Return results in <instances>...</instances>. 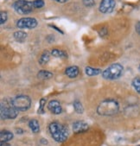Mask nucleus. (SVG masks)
Returning <instances> with one entry per match:
<instances>
[{
    "mask_svg": "<svg viewBox=\"0 0 140 146\" xmlns=\"http://www.w3.org/2000/svg\"><path fill=\"white\" fill-rule=\"evenodd\" d=\"M48 130L51 134V137L58 143L65 142L68 137V128L59 122H52L48 125Z\"/></svg>",
    "mask_w": 140,
    "mask_h": 146,
    "instance_id": "obj_1",
    "label": "nucleus"
},
{
    "mask_svg": "<svg viewBox=\"0 0 140 146\" xmlns=\"http://www.w3.org/2000/svg\"><path fill=\"white\" fill-rule=\"evenodd\" d=\"M119 110V103L114 100H103L97 107V112L100 116H113L117 114Z\"/></svg>",
    "mask_w": 140,
    "mask_h": 146,
    "instance_id": "obj_2",
    "label": "nucleus"
},
{
    "mask_svg": "<svg viewBox=\"0 0 140 146\" xmlns=\"http://www.w3.org/2000/svg\"><path fill=\"white\" fill-rule=\"evenodd\" d=\"M18 111L13 106L12 100L5 99L1 101L0 114L2 119H14L17 117Z\"/></svg>",
    "mask_w": 140,
    "mask_h": 146,
    "instance_id": "obj_3",
    "label": "nucleus"
},
{
    "mask_svg": "<svg viewBox=\"0 0 140 146\" xmlns=\"http://www.w3.org/2000/svg\"><path fill=\"white\" fill-rule=\"evenodd\" d=\"M124 72V68L119 63L111 64L108 67L103 73L102 76L105 80H117L119 79Z\"/></svg>",
    "mask_w": 140,
    "mask_h": 146,
    "instance_id": "obj_4",
    "label": "nucleus"
},
{
    "mask_svg": "<svg viewBox=\"0 0 140 146\" xmlns=\"http://www.w3.org/2000/svg\"><path fill=\"white\" fill-rule=\"evenodd\" d=\"M13 106L19 111H25L29 110L31 106V100L29 96L22 94L15 97L12 100Z\"/></svg>",
    "mask_w": 140,
    "mask_h": 146,
    "instance_id": "obj_5",
    "label": "nucleus"
},
{
    "mask_svg": "<svg viewBox=\"0 0 140 146\" xmlns=\"http://www.w3.org/2000/svg\"><path fill=\"white\" fill-rule=\"evenodd\" d=\"M13 8H14V10L18 14L27 15V14H30L33 11L34 6H33V4L32 3L20 1V0H18V1H17V2L14 3Z\"/></svg>",
    "mask_w": 140,
    "mask_h": 146,
    "instance_id": "obj_6",
    "label": "nucleus"
},
{
    "mask_svg": "<svg viewBox=\"0 0 140 146\" xmlns=\"http://www.w3.org/2000/svg\"><path fill=\"white\" fill-rule=\"evenodd\" d=\"M37 21L34 17H23L17 21V26L20 29H33L37 26Z\"/></svg>",
    "mask_w": 140,
    "mask_h": 146,
    "instance_id": "obj_7",
    "label": "nucleus"
},
{
    "mask_svg": "<svg viewBox=\"0 0 140 146\" xmlns=\"http://www.w3.org/2000/svg\"><path fill=\"white\" fill-rule=\"evenodd\" d=\"M116 6L115 0H102L100 2L99 10L101 13L107 14L113 12Z\"/></svg>",
    "mask_w": 140,
    "mask_h": 146,
    "instance_id": "obj_8",
    "label": "nucleus"
},
{
    "mask_svg": "<svg viewBox=\"0 0 140 146\" xmlns=\"http://www.w3.org/2000/svg\"><path fill=\"white\" fill-rule=\"evenodd\" d=\"M48 109L53 113V114H55V115H58L60 113H62V105L61 103L58 101V100H50L48 104Z\"/></svg>",
    "mask_w": 140,
    "mask_h": 146,
    "instance_id": "obj_9",
    "label": "nucleus"
},
{
    "mask_svg": "<svg viewBox=\"0 0 140 146\" xmlns=\"http://www.w3.org/2000/svg\"><path fill=\"white\" fill-rule=\"evenodd\" d=\"M73 131L74 133H81L84 131H87L88 130V125L83 120H78L75 121L73 125Z\"/></svg>",
    "mask_w": 140,
    "mask_h": 146,
    "instance_id": "obj_10",
    "label": "nucleus"
},
{
    "mask_svg": "<svg viewBox=\"0 0 140 146\" xmlns=\"http://www.w3.org/2000/svg\"><path fill=\"white\" fill-rule=\"evenodd\" d=\"M80 74V69L76 66H70L66 68L65 70V74L69 77V78H76Z\"/></svg>",
    "mask_w": 140,
    "mask_h": 146,
    "instance_id": "obj_11",
    "label": "nucleus"
},
{
    "mask_svg": "<svg viewBox=\"0 0 140 146\" xmlns=\"http://www.w3.org/2000/svg\"><path fill=\"white\" fill-rule=\"evenodd\" d=\"M13 138V133L10 131H1L0 132V141L1 142H8Z\"/></svg>",
    "mask_w": 140,
    "mask_h": 146,
    "instance_id": "obj_12",
    "label": "nucleus"
},
{
    "mask_svg": "<svg viewBox=\"0 0 140 146\" xmlns=\"http://www.w3.org/2000/svg\"><path fill=\"white\" fill-rule=\"evenodd\" d=\"M85 72H86V74L88 75V76H96V75H99V74H100L102 73L101 69L94 68H92V67H86Z\"/></svg>",
    "mask_w": 140,
    "mask_h": 146,
    "instance_id": "obj_13",
    "label": "nucleus"
},
{
    "mask_svg": "<svg viewBox=\"0 0 140 146\" xmlns=\"http://www.w3.org/2000/svg\"><path fill=\"white\" fill-rule=\"evenodd\" d=\"M53 77V74L48 70H41L37 74V78L39 80H48Z\"/></svg>",
    "mask_w": 140,
    "mask_h": 146,
    "instance_id": "obj_14",
    "label": "nucleus"
},
{
    "mask_svg": "<svg viewBox=\"0 0 140 146\" xmlns=\"http://www.w3.org/2000/svg\"><path fill=\"white\" fill-rule=\"evenodd\" d=\"M29 127L34 133H37L40 131V125L36 119H31L29 121Z\"/></svg>",
    "mask_w": 140,
    "mask_h": 146,
    "instance_id": "obj_15",
    "label": "nucleus"
},
{
    "mask_svg": "<svg viewBox=\"0 0 140 146\" xmlns=\"http://www.w3.org/2000/svg\"><path fill=\"white\" fill-rule=\"evenodd\" d=\"M51 54L53 56H54V57H56V58H62V59L68 57V54L65 51L61 50V49H58V48H54L51 51Z\"/></svg>",
    "mask_w": 140,
    "mask_h": 146,
    "instance_id": "obj_16",
    "label": "nucleus"
},
{
    "mask_svg": "<svg viewBox=\"0 0 140 146\" xmlns=\"http://www.w3.org/2000/svg\"><path fill=\"white\" fill-rule=\"evenodd\" d=\"M50 54H51V53H49L48 51H44L42 54V55H41V57H40V59H39V63H40V65H45V64H47L48 62H49V59H50Z\"/></svg>",
    "mask_w": 140,
    "mask_h": 146,
    "instance_id": "obj_17",
    "label": "nucleus"
},
{
    "mask_svg": "<svg viewBox=\"0 0 140 146\" xmlns=\"http://www.w3.org/2000/svg\"><path fill=\"white\" fill-rule=\"evenodd\" d=\"M14 38L16 39L17 42H25L26 38H27V33L23 32V31H16L14 33Z\"/></svg>",
    "mask_w": 140,
    "mask_h": 146,
    "instance_id": "obj_18",
    "label": "nucleus"
},
{
    "mask_svg": "<svg viewBox=\"0 0 140 146\" xmlns=\"http://www.w3.org/2000/svg\"><path fill=\"white\" fill-rule=\"evenodd\" d=\"M73 106H74V111H75L77 113H79V114L83 113L84 108H83V106H82V104L80 103V101H79V100H74V103H73Z\"/></svg>",
    "mask_w": 140,
    "mask_h": 146,
    "instance_id": "obj_19",
    "label": "nucleus"
},
{
    "mask_svg": "<svg viewBox=\"0 0 140 146\" xmlns=\"http://www.w3.org/2000/svg\"><path fill=\"white\" fill-rule=\"evenodd\" d=\"M131 85H132V86L134 87V89H135L138 94H140V78H139V77L134 78V79L132 80Z\"/></svg>",
    "mask_w": 140,
    "mask_h": 146,
    "instance_id": "obj_20",
    "label": "nucleus"
},
{
    "mask_svg": "<svg viewBox=\"0 0 140 146\" xmlns=\"http://www.w3.org/2000/svg\"><path fill=\"white\" fill-rule=\"evenodd\" d=\"M46 101L47 100L45 98H42L41 99L40 102H39V108H38V114H44L45 111H44V107H45V105H46Z\"/></svg>",
    "mask_w": 140,
    "mask_h": 146,
    "instance_id": "obj_21",
    "label": "nucleus"
},
{
    "mask_svg": "<svg viewBox=\"0 0 140 146\" xmlns=\"http://www.w3.org/2000/svg\"><path fill=\"white\" fill-rule=\"evenodd\" d=\"M8 19V14L6 11H1L0 12V23L1 24H4Z\"/></svg>",
    "mask_w": 140,
    "mask_h": 146,
    "instance_id": "obj_22",
    "label": "nucleus"
},
{
    "mask_svg": "<svg viewBox=\"0 0 140 146\" xmlns=\"http://www.w3.org/2000/svg\"><path fill=\"white\" fill-rule=\"evenodd\" d=\"M32 4H33L34 8H37V9H40V8L44 6V1H43V0H36V1H34Z\"/></svg>",
    "mask_w": 140,
    "mask_h": 146,
    "instance_id": "obj_23",
    "label": "nucleus"
},
{
    "mask_svg": "<svg viewBox=\"0 0 140 146\" xmlns=\"http://www.w3.org/2000/svg\"><path fill=\"white\" fill-rule=\"evenodd\" d=\"M83 5L87 7H93L95 5L94 0H83Z\"/></svg>",
    "mask_w": 140,
    "mask_h": 146,
    "instance_id": "obj_24",
    "label": "nucleus"
},
{
    "mask_svg": "<svg viewBox=\"0 0 140 146\" xmlns=\"http://www.w3.org/2000/svg\"><path fill=\"white\" fill-rule=\"evenodd\" d=\"M100 35L101 37H104L105 35H107V30H106V28H103L102 30L100 31Z\"/></svg>",
    "mask_w": 140,
    "mask_h": 146,
    "instance_id": "obj_25",
    "label": "nucleus"
},
{
    "mask_svg": "<svg viewBox=\"0 0 140 146\" xmlns=\"http://www.w3.org/2000/svg\"><path fill=\"white\" fill-rule=\"evenodd\" d=\"M135 30L138 35H140V22H137L135 25Z\"/></svg>",
    "mask_w": 140,
    "mask_h": 146,
    "instance_id": "obj_26",
    "label": "nucleus"
},
{
    "mask_svg": "<svg viewBox=\"0 0 140 146\" xmlns=\"http://www.w3.org/2000/svg\"><path fill=\"white\" fill-rule=\"evenodd\" d=\"M0 146H11V145L7 143L6 142H1L0 143Z\"/></svg>",
    "mask_w": 140,
    "mask_h": 146,
    "instance_id": "obj_27",
    "label": "nucleus"
},
{
    "mask_svg": "<svg viewBox=\"0 0 140 146\" xmlns=\"http://www.w3.org/2000/svg\"><path fill=\"white\" fill-rule=\"evenodd\" d=\"M54 1H55V2H57V3H66V2H68V0H54Z\"/></svg>",
    "mask_w": 140,
    "mask_h": 146,
    "instance_id": "obj_28",
    "label": "nucleus"
},
{
    "mask_svg": "<svg viewBox=\"0 0 140 146\" xmlns=\"http://www.w3.org/2000/svg\"><path fill=\"white\" fill-rule=\"evenodd\" d=\"M17 134H22V133H23V131L21 130V128L17 129Z\"/></svg>",
    "mask_w": 140,
    "mask_h": 146,
    "instance_id": "obj_29",
    "label": "nucleus"
},
{
    "mask_svg": "<svg viewBox=\"0 0 140 146\" xmlns=\"http://www.w3.org/2000/svg\"><path fill=\"white\" fill-rule=\"evenodd\" d=\"M20 1H24V2H30V3H33L36 0H20Z\"/></svg>",
    "mask_w": 140,
    "mask_h": 146,
    "instance_id": "obj_30",
    "label": "nucleus"
},
{
    "mask_svg": "<svg viewBox=\"0 0 140 146\" xmlns=\"http://www.w3.org/2000/svg\"><path fill=\"white\" fill-rule=\"evenodd\" d=\"M138 68H139V70H140V64H139V67H138Z\"/></svg>",
    "mask_w": 140,
    "mask_h": 146,
    "instance_id": "obj_31",
    "label": "nucleus"
},
{
    "mask_svg": "<svg viewBox=\"0 0 140 146\" xmlns=\"http://www.w3.org/2000/svg\"><path fill=\"white\" fill-rule=\"evenodd\" d=\"M137 146H140V145H137Z\"/></svg>",
    "mask_w": 140,
    "mask_h": 146,
    "instance_id": "obj_32",
    "label": "nucleus"
}]
</instances>
